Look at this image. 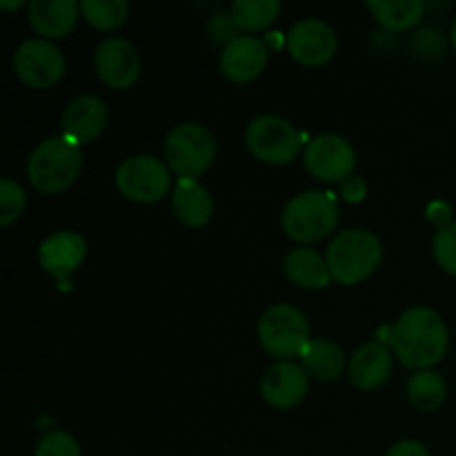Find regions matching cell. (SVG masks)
I'll return each instance as SVG.
<instances>
[{"mask_svg":"<svg viewBox=\"0 0 456 456\" xmlns=\"http://www.w3.org/2000/svg\"><path fill=\"white\" fill-rule=\"evenodd\" d=\"M172 209L187 227H205L214 214V199L196 178H178L172 194Z\"/></svg>","mask_w":456,"mask_h":456,"instance_id":"obj_19","label":"cell"},{"mask_svg":"<svg viewBox=\"0 0 456 456\" xmlns=\"http://www.w3.org/2000/svg\"><path fill=\"white\" fill-rule=\"evenodd\" d=\"M347 374H350V381L363 392L381 387L392 374L390 347L381 341H370L361 346L347 365Z\"/></svg>","mask_w":456,"mask_h":456,"instance_id":"obj_17","label":"cell"},{"mask_svg":"<svg viewBox=\"0 0 456 456\" xmlns=\"http://www.w3.org/2000/svg\"><path fill=\"white\" fill-rule=\"evenodd\" d=\"M310 390V374L303 365L292 361H279L270 365L261 379V396L267 405L276 410L297 408Z\"/></svg>","mask_w":456,"mask_h":456,"instance_id":"obj_13","label":"cell"},{"mask_svg":"<svg viewBox=\"0 0 456 456\" xmlns=\"http://www.w3.org/2000/svg\"><path fill=\"white\" fill-rule=\"evenodd\" d=\"M383 258L381 240L368 230H346L325 252L330 274L338 285H359L377 272Z\"/></svg>","mask_w":456,"mask_h":456,"instance_id":"obj_3","label":"cell"},{"mask_svg":"<svg viewBox=\"0 0 456 456\" xmlns=\"http://www.w3.org/2000/svg\"><path fill=\"white\" fill-rule=\"evenodd\" d=\"M270 47L256 36H236L223 47L221 71L232 83H252L265 71Z\"/></svg>","mask_w":456,"mask_h":456,"instance_id":"obj_14","label":"cell"},{"mask_svg":"<svg viewBox=\"0 0 456 456\" xmlns=\"http://www.w3.org/2000/svg\"><path fill=\"white\" fill-rule=\"evenodd\" d=\"M0 7H4V9H20L22 3H20V0H18V3H0Z\"/></svg>","mask_w":456,"mask_h":456,"instance_id":"obj_33","label":"cell"},{"mask_svg":"<svg viewBox=\"0 0 456 456\" xmlns=\"http://www.w3.org/2000/svg\"><path fill=\"white\" fill-rule=\"evenodd\" d=\"M94 67L102 83L110 89H129L141 78V56L129 40L111 36L96 47Z\"/></svg>","mask_w":456,"mask_h":456,"instance_id":"obj_12","label":"cell"},{"mask_svg":"<svg viewBox=\"0 0 456 456\" xmlns=\"http://www.w3.org/2000/svg\"><path fill=\"white\" fill-rule=\"evenodd\" d=\"M80 16L94 29L114 31L118 27H123L125 20H127L129 4L125 0H110V3H102V0H83L80 3Z\"/></svg>","mask_w":456,"mask_h":456,"instance_id":"obj_25","label":"cell"},{"mask_svg":"<svg viewBox=\"0 0 456 456\" xmlns=\"http://www.w3.org/2000/svg\"><path fill=\"white\" fill-rule=\"evenodd\" d=\"M450 43H452V49L456 52V18L452 22V29H450Z\"/></svg>","mask_w":456,"mask_h":456,"instance_id":"obj_32","label":"cell"},{"mask_svg":"<svg viewBox=\"0 0 456 456\" xmlns=\"http://www.w3.org/2000/svg\"><path fill=\"white\" fill-rule=\"evenodd\" d=\"M27 205L25 190L12 178H0V225L7 227L22 216Z\"/></svg>","mask_w":456,"mask_h":456,"instance_id":"obj_26","label":"cell"},{"mask_svg":"<svg viewBox=\"0 0 456 456\" xmlns=\"http://www.w3.org/2000/svg\"><path fill=\"white\" fill-rule=\"evenodd\" d=\"M258 341L267 354L281 361L301 356L312 341L305 314L289 303L267 307L258 321Z\"/></svg>","mask_w":456,"mask_h":456,"instance_id":"obj_5","label":"cell"},{"mask_svg":"<svg viewBox=\"0 0 456 456\" xmlns=\"http://www.w3.org/2000/svg\"><path fill=\"white\" fill-rule=\"evenodd\" d=\"M374 20L387 31H408L426 13L423 0H368Z\"/></svg>","mask_w":456,"mask_h":456,"instance_id":"obj_22","label":"cell"},{"mask_svg":"<svg viewBox=\"0 0 456 456\" xmlns=\"http://www.w3.org/2000/svg\"><path fill=\"white\" fill-rule=\"evenodd\" d=\"M448 399V386L444 377L432 370L414 372L408 381V401L421 412H435Z\"/></svg>","mask_w":456,"mask_h":456,"instance_id":"obj_23","label":"cell"},{"mask_svg":"<svg viewBox=\"0 0 456 456\" xmlns=\"http://www.w3.org/2000/svg\"><path fill=\"white\" fill-rule=\"evenodd\" d=\"M338 190H341L343 200H347V203H352V205L363 203V199L368 196V185H365V181L361 176L346 178Z\"/></svg>","mask_w":456,"mask_h":456,"instance_id":"obj_29","label":"cell"},{"mask_svg":"<svg viewBox=\"0 0 456 456\" xmlns=\"http://www.w3.org/2000/svg\"><path fill=\"white\" fill-rule=\"evenodd\" d=\"M87 256V240L76 232H56L40 243L38 261L49 276L65 281L83 265Z\"/></svg>","mask_w":456,"mask_h":456,"instance_id":"obj_15","label":"cell"},{"mask_svg":"<svg viewBox=\"0 0 456 456\" xmlns=\"http://www.w3.org/2000/svg\"><path fill=\"white\" fill-rule=\"evenodd\" d=\"M285 45H288L289 56L297 62L305 67H319L332 61L338 38L337 31L328 22L319 18H303L289 27Z\"/></svg>","mask_w":456,"mask_h":456,"instance_id":"obj_11","label":"cell"},{"mask_svg":"<svg viewBox=\"0 0 456 456\" xmlns=\"http://www.w3.org/2000/svg\"><path fill=\"white\" fill-rule=\"evenodd\" d=\"M432 254L448 274L456 276V223L441 227L432 240Z\"/></svg>","mask_w":456,"mask_h":456,"instance_id":"obj_27","label":"cell"},{"mask_svg":"<svg viewBox=\"0 0 456 456\" xmlns=\"http://www.w3.org/2000/svg\"><path fill=\"white\" fill-rule=\"evenodd\" d=\"M83 167V151L67 136L45 138L27 160L29 185L40 194H58L71 187Z\"/></svg>","mask_w":456,"mask_h":456,"instance_id":"obj_2","label":"cell"},{"mask_svg":"<svg viewBox=\"0 0 456 456\" xmlns=\"http://www.w3.org/2000/svg\"><path fill=\"white\" fill-rule=\"evenodd\" d=\"M27 9L36 34L52 43L71 34L80 18V4L74 0H34Z\"/></svg>","mask_w":456,"mask_h":456,"instance_id":"obj_18","label":"cell"},{"mask_svg":"<svg viewBox=\"0 0 456 456\" xmlns=\"http://www.w3.org/2000/svg\"><path fill=\"white\" fill-rule=\"evenodd\" d=\"M386 456H430V452H428L426 445L419 444V441L403 439L399 441V444L392 445L386 452Z\"/></svg>","mask_w":456,"mask_h":456,"instance_id":"obj_30","label":"cell"},{"mask_svg":"<svg viewBox=\"0 0 456 456\" xmlns=\"http://www.w3.org/2000/svg\"><path fill=\"white\" fill-rule=\"evenodd\" d=\"M65 56L45 38H29L13 53V71L25 85L34 89H49L65 74Z\"/></svg>","mask_w":456,"mask_h":456,"instance_id":"obj_9","label":"cell"},{"mask_svg":"<svg viewBox=\"0 0 456 456\" xmlns=\"http://www.w3.org/2000/svg\"><path fill=\"white\" fill-rule=\"evenodd\" d=\"M249 154L267 165H289L301 154V136L289 120L281 116H256L245 129Z\"/></svg>","mask_w":456,"mask_h":456,"instance_id":"obj_7","label":"cell"},{"mask_svg":"<svg viewBox=\"0 0 456 456\" xmlns=\"http://www.w3.org/2000/svg\"><path fill=\"white\" fill-rule=\"evenodd\" d=\"M165 165L181 178H199L216 159V138L205 125L183 123L165 138Z\"/></svg>","mask_w":456,"mask_h":456,"instance_id":"obj_6","label":"cell"},{"mask_svg":"<svg viewBox=\"0 0 456 456\" xmlns=\"http://www.w3.org/2000/svg\"><path fill=\"white\" fill-rule=\"evenodd\" d=\"M281 3L279 0H236L232 4V20L239 29L254 34L263 31L279 18Z\"/></svg>","mask_w":456,"mask_h":456,"instance_id":"obj_24","label":"cell"},{"mask_svg":"<svg viewBox=\"0 0 456 456\" xmlns=\"http://www.w3.org/2000/svg\"><path fill=\"white\" fill-rule=\"evenodd\" d=\"M450 214H452V209H450V205L444 203V200H435V203L428 205V209H426L428 221L435 223L439 230L441 227L450 225Z\"/></svg>","mask_w":456,"mask_h":456,"instance_id":"obj_31","label":"cell"},{"mask_svg":"<svg viewBox=\"0 0 456 456\" xmlns=\"http://www.w3.org/2000/svg\"><path fill=\"white\" fill-rule=\"evenodd\" d=\"M281 223L292 240L314 245L338 227V203L330 191H303L285 205Z\"/></svg>","mask_w":456,"mask_h":456,"instance_id":"obj_4","label":"cell"},{"mask_svg":"<svg viewBox=\"0 0 456 456\" xmlns=\"http://www.w3.org/2000/svg\"><path fill=\"white\" fill-rule=\"evenodd\" d=\"M34 456H80V445L67 432L53 430L38 441Z\"/></svg>","mask_w":456,"mask_h":456,"instance_id":"obj_28","label":"cell"},{"mask_svg":"<svg viewBox=\"0 0 456 456\" xmlns=\"http://www.w3.org/2000/svg\"><path fill=\"white\" fill-rule=\"evenodd\" d=\"M301 361L303 370L316 381H337L346 370V352L330 338H312Z\"/></svg>","mask_w":456,"mask_h":456,"instance_id":"obj_21","label":"cell"},{"mask_svg":"<svg viewBox=\"0 0 456 456\" xmlns=\"http://www.w3.org/2000/svg\"><path fill=\"white\" fill-rule=\"evenodd\" d=\"M305 169L323 183H343L354 176L356 151L350 142L337 134H321L312 138L303 154Z\"/></svg>","mask_w":456,"mask_h":456,"instance_id":"obj_10","label":"cell"},{"mask_svg":"<svg viewBox=\"0 0 456 456\" xmlns=\"http://www.w3.org/2000/svg\"><path fill=\"white\" fill-rule=\"evenodd\" d=\"M110 120L107 105L98 96H78L62 111V136L71 138L78 145L96 141Z\"/></svg>","mask_w":456,"mask_h":456,"instance_id":"obj_16","label":"cell"},{"mask_svg":"<svg viewBox=\"0 0 456 456\" xmlns=\"http://www.w3.org/2000/svg\"><path fill=\"white\" fill-rule=\"evenodd\" d=\"M450 334L445 321L432 307H410L390 330V347L410 370H430L448 354Z\"/></svg>","mask_w":456,"mask_h":456,"instance_id":"obj_1","label":"cell"},{"mask_svg":"<svg viewBox=\"0 0 456 456\" xmlns=\"http://www.w3.org/2000/svg\"><path fill=\"white\" fill-rule=\"evenodd\" d=\"M285 274L294 285L305 289H323L332 283L325 256L312 248H297L285 254Z\"/></svg>","mask_w":456,"mask_h":456,"instance_id":"obj_20","label":"cell"},{"mask_svg":"<svg viewBox=\"0 0 456 456\" xmlns=\"http://www.w3.org/2000/svg\"><path fill=\"white\" fill-rule=\"evenodd\" d=\"M116 187L134 203H156L172 187L169 167L156 156H129L116 169Z\"/></svg>","mask_w":456,"mask_h":456,"instance_id":"obj_8","label":"cell"}]
</instances>
